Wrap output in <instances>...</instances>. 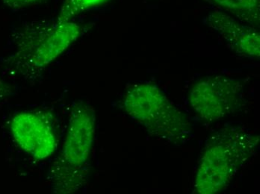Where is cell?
<instances>
[{
	"label": "cell",
	"instance_id": "6da1fadb",
	"mask_svg": "<svg viewBox=\"0 0 260 194\" xmlns=\"http://www.w3.org/2000/svg\"><path fill=\"white\" fill-rule=\"evenodd\" d=\"M82 31V25L73 20L30 22L13 35V53L3 64L17 76L36 80L77 42Z\"/></svg>",
	"mask_w": 260,
	"mask_h": 194
},
{
	"label": "cell",
	"instance_id": "7a4b0ae2",
	"mask_svg": "<svg viewBox=\"0 0 260 194\" xmlns=\"http://www.w3.org/2000/svg\"><path fill=\"white\" fill-rule=\"evenodd\" d=\"M94 132L93 111L85 104H76L70 114L62 149L49 172L54 193H73L84 185Z\"/></svg>",
	"mask_w": 260,
	"mask_h": 194
},
{
	"label": "cell",
	"instance_id": "3957f363",
	"mask_svg": "<svg viewBox=\"0 0 260 194\" xmlns=\"http://www.w3.org/2000/svg\"><path fill=\"white\" fill-rule=\"evenodd\" d=\"M123 107L130 118L168 143L183 144L191 136V125L185 115L154 84H139L130 88Z\"/></svg>",
	"mask_w": 260,
	"mask_h": 194
},
{
	"label": "cell",
	"instance_id": "277c9868",
	"mask_svg": "<svg viewBox=\"0 0 260 194\" xmlns=\"http://www.w3.org/2000/svg\"><path fill=\"white\" fill-rule=\"evenodd\" d=\"M256 143V137L237 130L223 131L213 137L200 162L194 184L197 193L211 194L223 190L251 156Z\"/></svg>",
	"mask_w": 260,
	"mask_h": 194
},
{
	"label": "cell",
	"instance_id": "5b68a950",
	"mask_svg": "<svg viewBox=\"0 0 260 194\" xmlns=\"http://www.w3.org/2000/svg\"><path fill=\"white\" fill-rule=\"evenodd\" d=\"M245 80L225 75L207 76L197 82L190 94L195 111L217 121L239 111L245 103Z\"/></svg>",
	"mask_w": 260,
	"mask_h": 194
},
{
	"label": "cell",
	"instance_id": "8992f818",
	"mask_svg": "<svg viewBox=\"0 0 260 194\" xmlns=\"http://www.w3.org/2000/svg\"><path fill=\"white\" fill-rule=\"evenodd\" d=\"M11 129L20 148L38 160L50 157L56 150V134L51 121L44 113H18L12 119Z\"/></svg>",
	"mask_w": 260,
	"mask_h": 194
},
{
	"label": "cell",
	"instance_id": "52a82bcc",
	"mask_svg": "<svg viewBox=\"0 0 260 194\" xmlns=\"http://www.w3.org/2000/svg\"><path fill=\"white\" fill-rule=\"evenodd\" d=\"M204 22L236 54L247 58H259L258 28L245 24L215 8L206 16Z\"/></svg>",
	"mask_w": 260,
	"mask_h": 194
},
{
	"label": "cell",
	"instance_id": "ba28073f",
	"mask_svg": "<svg viewBox=\"0 0 260 194\" xmlns=\"http://www.w3.org/2000/svg\"><path fill=\"white\" fill-rule=\"evenodd\" d=\"M215 9L259 29L260 0H204Z\"/></svg>",
	"mask_w": 260,
	"mask_h": 194
},
{
	"label": "cell",
	"instance_id": "9c48e42d",
	"mask_svg": "<svg viewBox=\"0 0 260 194\" xmlns=\"http://www.w3.org/2000/svg\"><path fill=\"white\" fill-rule=\"evenodd\" d=\"M108 0H64L56 20L60 22L72 20L79 14L104 4Z\"/></svg>",
	"mask_w": 260,
	"mask_h": 194
},
{
	"label": "cell",
	"instance_id": "30bf717a",
	"mask_svg": "<svg viewBox=\"0 0 260 194\" xmlns=\"http://www.w3.org/2000/svg\"><path fill=\"white\" fill-rule=\"evenodd\" d=\"M3 5L9 9L18 10L39 4L43 0H1Z\"/></svg>",
	"mask_w": 260,
	"mask_h": 194
},
{
	"label": "cell",
	"instance_id": "8fae6325",
	"mask_svg": "<svg viewBox=\"0 0 260 194\" xmlns=\"http://www.w3.org/2000/svg\"><path fill=\"white\" fill-rule=\"evenodd\" d=\"M6 91H7V88H6V85L0 80V100L6 95Z\"/></svg>",
	"mask_w": 260,
	"mask_h": 194
}]
</instances>
